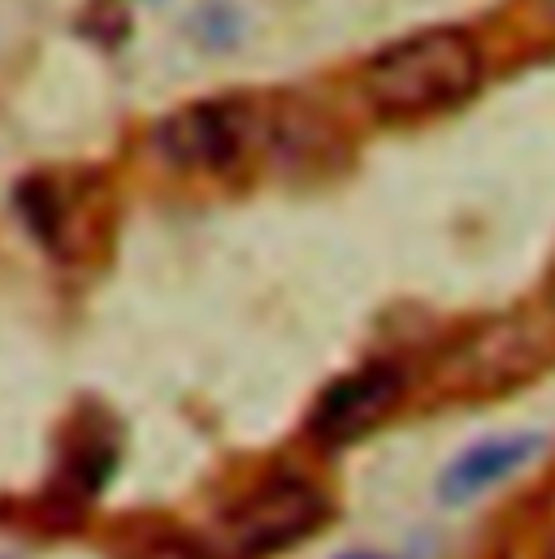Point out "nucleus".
<instances>
[{
  "label": "nucleus",
  "mask_w": 555,
  "mask_h": 559,
  "mask_svg": "<svg viewBox=\"0 0 555 559\" xmlns=\"http://www.w3.org/2000/svg\"><path fill=\"white\" fill-rule=\"evenodd\" d=\"M486 83V48L464 26H425L382 44L356 70L365 109L387 127H416L464 109Z\"/></svg>",
  "instance_id": "f03ea898"
},
{
  "label": "nucleus",
  "mask_w": 555,
  "mask_h": 559,
  "mask_svg": "<svg viewBox=\"0 0 555 559\" xmlns=\"http://www.w3.org/2000/svg\"><path fill=\"white\" fill-rule=\"evenodd\" d=\"M543 9H547V17L555 22V0H543Z\"/></svg>",
  "instance_id": "9b49d317"
},
{
  "label": "nucleus",
  "mask_w": 555,
  "mask_h": 559,
  "mask_svg": "<svg viewBox=\"0 0 555 559\" xmlns=\"http://www.w3.org/2000/svg\"><path fill=\"white\" fill-rule=\"evenodd\" d=\"M555 365L552 312H499L469 325L438 360L434 378L456 400H499L539 382Z\"/></svg>",
  "instance_id": "20e7f679"
},
{
  "label": "nucleus",
  "mask_w": 555,
  "mask_h": 559,
  "mask_svg": "<svg viewBox=\"0 0 555 559\" xmlns=\"http://www.w3.org/2000/svg\"><path fill=\"white\" fill-rule=\"evenodd\" d=\"M547 312H552V321H555V278H552V286H547V304H543Z\"/></svg>",
  "instance_id": "1a4fd4ad"
},
{
  "label": "nucleus",
  "mask_w": 555,
  "mask_h": 559,
  "mask_svg": "<svg viewBox=\"0 0 555 559\" xmlns=\"http://www.w3.org/2000/svg\"><path fill=\"white\" fill-rule=\"evenodd\" d=\"M343 559H387V556H343Z\"/></svg>",
  "instance_id": "f8f14e48"
},
{
  "label": "nucleus",
  "mask_w": 555,
  "mask_h": 559,
  "mask_svg": "<svg viewBox=\"0 0 555 559\" xmlns=\"http://www.w3.org/2000/svg\"><path fill=\"white\" fill-rule=\"evenodd\" d=\"M127 559H209V547H204V534L147 525L139 534H127Z\"/></svg>",
  "instance_id": "6e6552de"
},
{
  "label": "nucleus",
  "mask_w": 555,
  "mask_h": 559,
  "mask_svg": "<svg viewBox=\"0 0 555 559\" xmlns=\"http://www.w3.org/2000/svg\"><path fill=\"white\" fill-rule=\"evenodd\" d=\"M539 559H555V538L547 543V547H543V556H539Z\"/></svg>",
  "instance_id": "9d476101"
},
{
  "label": "nucleus",
  "mask_w": 555,
  "mask_h": 559,
  "mask_svg": "<svg viewBox=\"0 0 555 559\" xmlns=\"http://www.w3.org/2000/svg\"><path fill=\"white\" fill-rule=\"evenodd\" d=\"M147 143L165 169L191 178H244L295 156L304 160L321 147L312 114L274 96H213L182 105L147 131Z\"/></svg>",
  "instance_id": "f257e3e1"
},
{
  "label": "nucleus",
  "mask_w": 555,
  "mask_h": 559,
  "mask_svg": "<svg viewBox=\"0 0 555 559\" xmlns=\"http://www.w3.org/2000/svg\"><path fill=\"white\" fill-rule=\"evenodd\" d=\"M543 433H504V438H491V442H477L469 447L464 455H456L447 464V473L438 477V495L442 503H473L482 499L486 490H495L499 481L517 477L539 451H543Z\"/></svg>",
  "instance_id": "0eeeda50"
},
{
  "label": "nucleus",
  "mask_w": 555,
  "mask_h": 559,
  "mask_svg": "<svg viewBox=\"0 0 555 559\" xmlns=\"http://www.w3.org/2000/svg\"><path fill=\"white\" fill-rule=\"evenodd\" d=\"M404 400H409V373L400 365H391V360L356 365L343 378H334L330 386H321V395L312 400V408L304 417V433L321 451L356 447L395 417L404 408Z\"/></svg>",
  "instance_id": "39448f33"
},
{
  "label": "nucleus",
  "mask_w": 555,
  "mask_h": 559,
  "mask_svg": "<svg viewBox=\"0 0 555 559\" xmlns=\"http://www.w3.org/2000/svg\"><path fill=\"white\" fill-rule=\"evenodd\" d=\"M17 213L52 257H87V248H96L92 226L101 222V191L83 174L26 178L17 191Z\"/></svg>",
  "instance_id": "423d86ee"
},
{
  "label": "nucleus",
  "mask_w": 555,
  "mask_h": 559,
  "mask_svg": "<svg viewBox=\"0 0 555 559\" xmlns=\"http://www.w3.org/2000/svg\"><path fill=\"white\" fill-rule=\"evenodd\" d=\"M330 490L308 473H270L239 490L204 530L209 559H278L326 530Z\"/></svg>",
  "instance_id": "7ed1b4c3"
}]
</instances>
